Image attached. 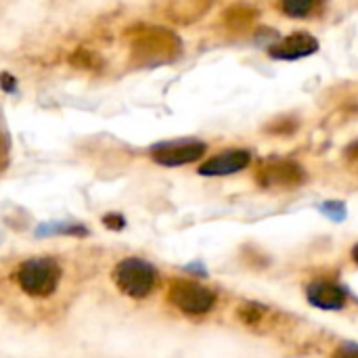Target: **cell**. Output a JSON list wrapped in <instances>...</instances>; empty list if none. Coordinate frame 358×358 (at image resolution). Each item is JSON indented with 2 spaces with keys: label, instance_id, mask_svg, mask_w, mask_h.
<instances>
[{
  "label": "cell",
  "instance_id": "6da1fadb",
  "mask_svg": "<svg viewBox=\"0 0 358 358\" xmlns=\"http://www.w3.org/2000/svg\"><path fill=\"white\" fill-rule=\"evenodd\" d=\"M180 55V38L164 27H145L134 34L132 59L138 65L157 67L174 61Z\"/></svg>",
  "mask_w": 358,
  "mask_h": 358
},
{
  "label": "cell",
  "instance_id": "7a4b0ae2",
  "mask_svg": "<svg viewBox=\"0 0 358 358\" xmlns=\"http://www.w3.org/2000/svg\"><path fill=\"white\" fill-rule=\"evenodd\" d=\"M61 279V268L52 258H29L15 271V281L27 296H50Z\"/></svg>",
  "mask_w": 358,
  "mask_h": 358
},
{
  "label": "cell",
  "instance_id": "3957f363",
  "mask_svg": "<svg viewBox=\"0 0 358 358\" xmlns=\"http://www.w3.org/2000/svg\"><path fill=\"white\" fill-rule=\"evenodd\" d=\"M113 283L115 287L128 298H147L157 285V271L147 260L141 258H126L115 264L113 268Z\"/></svg>",
  "mask_w": 358,
  "mask_h": 358
},
{
  "label": "cell",
  "instance_id": "277c9868",
  "mask_svg": "<svg viewBox=\"0 0 358 358\" xmlns=\"http://www.w3.org/2000/svg\"><path fill=\"white\" fill-rule=\"evenodd\" d=\"M168 300L172 306L187 315H206L216 304V294L195 281H172L168 289Z\"/></svg>",
  "mask_w": 358,
  "mask_h": 358
},
{
  "label": "cell",
  "instance_id": "5b68a950",
  "mask_svg": "<svg viewBox=\"0 0 358 358\" xmlns=\"http://www.w3.org/2000/svg\"><path fill=\"white\" fill-rule=\"evenodd\" d=\"M256 180L264 189H296L306 180V172L294 159H268L258 168Z\"/></svg>",
  "mask_w": 358,
  "mask_h": 358
},
{
  "label": "cell",
  "instance_id": "8992f818",
  "mask_svg": "<svg viewBox=\"0 0 358 358\" xmlns=\"http://www.w3.org/2000/svg\"><path fill=\"white\" fill-rule=\"evenodd\" d=\"M206 153V145L201 141H170V143H162L155 145L151 149V157L155 164L159 166H168V168H176V166H185V164H193L199 157H203Z\"/></svg>",
  "mask_w": 358,
  "mask_h": 358
},
{
  "label": "cell",
  "instance_id": "52a82bcc",
  "mask_svg": "<svg viewBox=\"0 0 358 358\" xmlns=\"http://www.w3.org/2000/svg\"><path fill=\"white\" fill-rule=\"evenodd\" d=\"M250 151L245 149H229L222 151L214 157H210L208 162H203L199 166V174L201 176H229L235 172H241L243 168L250 166Z\"/></svg>",
  "mask_w": 358,
  "mask_h": 358
},
{
  "label": "cell",
  "instance_id": "ba28073f",
  "mask_svg": "<svg viewBox=\"0 0 358 358\" xmlns=\"http://www.w3.org/2000/svg\"><path fill=\"white\" fill-rule=\"evenodd\" d=\"M319 42L315 36L310 34H292L287 38H283L279 44H273L268 48V55L273 59H281V61H296V59H304L313 52H317Z\"/></svg>",
  "mask_w": 358,
  "mask_h": 358
},
{
  "label": "cell",
  "instance_id": "9c48e42d",
  "mask_svg": "<svg viewBox=\"0 0 358 358\" xmlns=\"http://www.w3.org/2000/svg\"><path fill=\"white\" fill-rule=\"evenodd\" d=\"M306 298L315 308L342 310L346 306V292L331 281H315L306 289Z\"/></svg>",
  "mask_w": 358,
  "mask_h": 358
},
{
  "label": "cell",
  "instance_id": "30bf717a",
  "mask_svg": "<svg viewBox=\"0 0 358 358\" xmlns=\"http://www.w3.org/2000/svg\"><path fill=\"white\" fill-rule=\"evenodd\" d=\"M268 315V308L262 306V304H256V302H245L237 308V317L243 325L248 327H258Z\"/></svg>",
  "mask_w": 358,
  "mask_h": 358
},
{
  "label": "cell",
  "instance_id": "8fae6325",
  "mask_svg": "<svg viewBox=\"0 0 358 358\" xmlns=\"http://www.w3.org/2000/svg\"><path fill=\"white\" fill-rule=\"evenodd\" d=\"M321 2L323 0H281V8L287 17L302 19V17H308L310 13H315Z\"/></svg>",
  "mask_w": 358,
  "mask_h": 358
},
{
  "label": "cell",
  "instance_id": "7c38bea8",
  "mask_svg": "<svg viewBox=\"0 0 358 358\" xmlns=\"http://www.w3.org/2000/svg\"><path fill=\"white\" fill-rule=\"evenodd\" d=\"M256 13L248 6H233L231 10L224 13V19L227 23L233 27V29H241V27H248L252 21H254Z\"/></svg>",
  "mask_w": 358,
  "mask_h": 358
},
{
  "label": "cell",
  "instance_id": "4fadbf2b",
  "mask_svg": "<svg viewBox=\"0 0 358 358\" xmlns=\"http://www.w3.org/2000/svg\"><path fill=\"white\" fill-rule=\"evenodd\" d=\"M296 130H298V120H294V117H279L266 126L268 134H292Z\"/></svg>",
  "mask_w": 358,
  "mask_h": 358
},
{
  "label": "cell",
  "instance_id": "5bb4252c",
  "mask_svg": "<svg viewBox=\"0 0 358 358\" xmlns=\"http://www.w3.org/2000/svg\"><path fill=\"white\" fill-rule=\"evenodd\" d=\"M319 210L334 222H342L346 218V206L342 201H325L319 206Z\"/></svg>",
  "mask_w": 358,
  "mask_h": 358
},
{
  "label": "cell",
  "instance_id": "9a60e30c",
  "mask_svg": "<svg viewBox=\"0 0 358 358\" xmlns=\"http://www.w3.org/2000/svg\"><path fill=\"white\" fill-rule=\"evenodd\" d=\"M71 61H73V65H76V67H86V69H90V67H96V65H99L96 57H94L92 52H88V50H84V48L76 50V55L71 57Z\"/></svg>",
  "mask_w": 358,
  "mask_h": 358
},
{
  "label": "cell",
  "instance_id": "2e32d148",
  "mask_svg": "<svg viewBox=\"0 0 358 358\" xmlns=\"http://www.w3.org/2000/svg\"><path fill=\"white\" fill-rule=\"evenodd\" d=\"M331 358H358V344H355V342L340 344Z\"/></svg>",
  "mask_w": 358,
  "mask_h": 358
},
{
  "label": "cell",
  "instance_id": "e0dca14e",
  "mask_svg": "<svg viewBox=\"0 0 358 358\" xmlns=\"http://www.w3.org/2000/svg\"><path fill=\"white\" fill-rule=\"evenodd\" d=\"M105 224L109 227V229H113V231H117V229H124V218L122 216H115V214H107L105 218Z\"/></svg>",
  "mask_w": 358,
  "mask_h": 358
},
{
  "label": "cell",
  "instance_id": "ac0fdd59",
  "mask_svg": "<svg viewBox=\"0 0 358 358\" xmlns=\"http://www.w3.org/2000/svg\"><path fill=\"white\" fill-rule=\"evenodd\" d=\"M0 84H2V88H4V90H8V92H13V90L17 88L15 80H13L8 73H0Z\"/></svg>",
  "mask_w": 358,
  "mask_h": 358
},
{
  "label": "cell",
  "instance_id": "d6986e66",
  "mask_svg": "<svg viewBox=\"0 0 358 358\" xmlns=\"http://www.w3.org/2000/svg\"><path fill=\"white\" fill-rule=\"evenodd\" d=\"M346 159L348 162H358V141L346 147Z\"/></svg>",
  "mask_w": 358,
  "mask_h": 358
},
{
  "label": "cell",
  "instance_id": "ffe728a7",
  "mask_svg": "<svg viewBox=\"0 0 358 358\" xmlns=\"http://www.w3.org/2000/svg\"><path fill=\"white\" fill-rule=\"evenodd\" d=\"M352 258H355V262L358 264V243L355 245V250H352Z\"/></svg>",
  "mask_w": 358,
  "mask_h": 358
},
{
  "label": "cell",
  "instance_id": "44dd1931",
  "mask_svg": "<svg viewBox=\"0 0 358 358\" xmlns=\"http://www.w3.org/2000/svg\"><path fill=\"white\" fill-rule=\"evenodd\" d=\"M0 155H2V141H0Z\"/></svg>",
  "mask_w": 358,
  "mask_h": 358
}]
</instances>
